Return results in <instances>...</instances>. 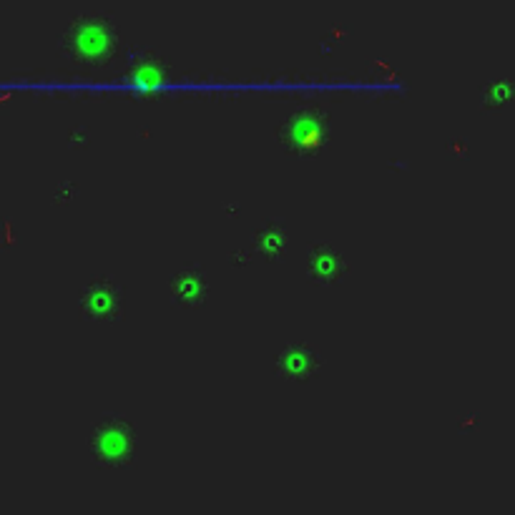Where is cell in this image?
<instances>
[{"label":"cell","instance_id":"cell-9","mask_svg":"<svg viewBox=\"0 0 515 515\" xmlns=\"http://www.w3.org/2000/svg\"><path fill=\"white\" fill-rule=\"evenodd\" d=\"M257 244H259V252H262L267 259L279 257V254L284 252V247H287V232H284V224L277 222V219H272V222L257 234Z\"/></svg>","mask_w":515,"mask_h":515},{"label":"cell","instance_id":"cell-1","mask_svg":"<svg viewBox=\"0 0 515 515\" xmlns=\"http://www.w3.org/2000/svg\"><path fill=\"white\" fill-rule=\"evenodd\" d=\"M61 48L76 63L98 66L106 63L119 46V28L103 13H78L61 33Z\"/></svg>","mask_w":515,"mask_h":515},{"label":"cell","instance_id":"cell-7","mask_svg":"<svg viewBox=\"0 0 515 515\" xmlns=\"http://www.w3.org/2000/svg\"><path fill=\"white\" fill-rule=\"evenodd\" d=\"M171 294L181 304H201L206 297V279L196 264H189L171 279Z\"/></svg>","mask_w":515,"mask_h":515},{"label":"cell","instance_id":"cell-6","mask_svg":"<svg viewBox=\"0 0 515 515\" xmlns=\"http://www.w3.org/2000/svg\"><path fill=\"white\" fill-rule=\"evenodd\" d=\"M320 365L322 355L307 342H292L277 355L279 375L289 377V380H307L320 370Z\"/></svg>","mask_w":515,"mask_h":515},{"label":"cell","instance_id":"cell-3","mask_svg":"<svg viewBox=\"0 0 515 515\" xmlns=\"http://www.w3.org/2000/svg\"><path fill=\"white\" fill-rule=\"evenodd\" d=\"M327 131H330V111L317 103H307L284 119L282 129H279V141L289 154H307L325 144Z\"/></svg>","mask_w":515,"mask_h":515},{"label":"cell","instance_id":"cell-8","mask_svg":"<svg viewBox=\"0 0 515 515\" xmlns=\"http://www.w3.org/2000/svg\"><path fill=\"white\" fill-rule=\"evenodd\" d=\"M129 71L141 83H161L169 76V63L151 51H139L129 58Z\"/></svg>","mask_w":515,"mask_h":515},{"label":"cell","instance_id":"cell-4","mask_svg":"<svg viewBox=\"0 0 515 515\" xmlns=\"http://www.w3.org/2000/svg\"><path fill=\"white\" fill-rule=\"evenodd\" d=\"M124 304V289L109 274H98L83 287L81 292V309L83 315L98 322H111L121 315Z\"/></svg>","mask_w":515,"mask_h":515},{"label":"cell","instance_id":"cell-2","mask_svg":"<svg viewBox=\"0 0 515 515\" xmlns=\"http://www.w3.org/2000/svg\"><path fill=\"white\" fill-rule=\"evenodd\" d=\"M88 450L103 468H126L136 453V430L124 415L109 412L91 430Z\"/></svg>","mask_w":515,"mask_h":515},{"label":"cell","instance_id":"cell-5","mask_svg":"<svg viewBox=\"0 0 515 515\" xmlns=\"http://www.w3.org/2000/svg\"><path fill=\"white\" fill-rule=\"evenodd\" d=\"M307 269H309V277L315 279V282L335 284L345 277L350 264H347L345 254H342L340 249H335L327 242H317L312 244V249H309Z\"/></svg>","mask_w":515,"mask_h":515}]
</instances>
